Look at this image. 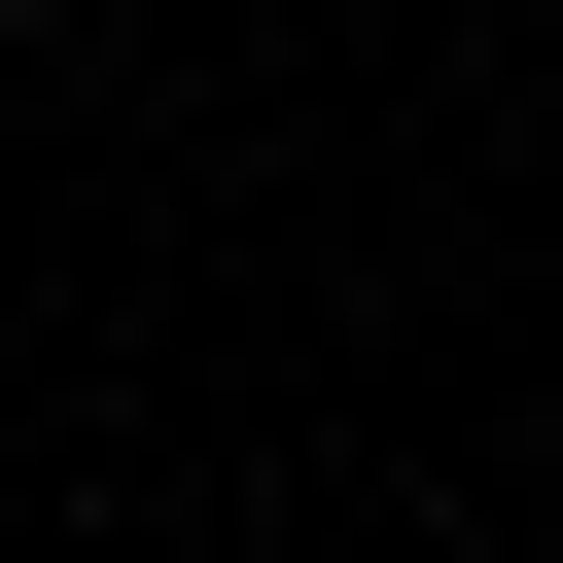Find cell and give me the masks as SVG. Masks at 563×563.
Instances as JSON below:
<instances>
[{
	"label": "cell",
	"mask_w": 563,
	"mask_h": 563,
	"mask_svg": "<svg viewBox=\"0 0 563 563\" xmlns=\"http://www.w3.org/2000/svg\"><path fill=\"white\" fill-rule=\"evenodd\" d=\"M0 35H35V0H0Z\"/></svg>",
	"instance_id": "obj_1"
}]
</instances>
